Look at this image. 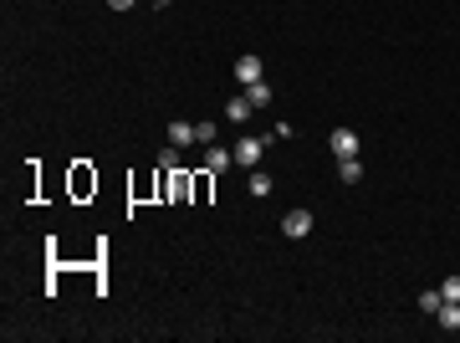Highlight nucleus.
Listing matches in <instances>:
<instances>
[{"label":"nucleus","instance_id":"f257e3e1","mask_svg":"<svg viewBox=\"0 0 460 343\" xmlns=\"http://www.w3.org/2000/svg\"><path fill=\"white\" fill-rule=\"evenodd\" d=\"M312 226H317V221H312V210H302V205L281 216V231H287L292 241H307V236H312Z\"/></svg>","mask_w":460,"mask_h":343},{"label":"nucleus","instance_id":"f03ea898","mask_svg":"<svg viewBox=\"0 0 460 343\" xmlns=\"http://www.w3.org/2000/svg\"><path fill=\"white\" fill-rule=\"evenodd\" d=\"M327 149H333L338 159H358V134H353V128H333V139H327Z\"/></svg>","mask_w":460,"mask_h":343},{"label":"nucleus","instance_id":"7ed1b4c3","mask_svg":"<svg viewBox=\"0 0 460 343\" xmlns=\"http://www.w3.org/2000/svg\"><path fill=\"white\" fill-rule=\"evenodd\" d=\"M230 154H235V164H246V169H256V164H261V139H251V134H246V139H240V144L230 149Z\"/></svg>","mask_w":460,"mask_h":343},{"label":"nucleus","instance_id":"20e7f679","mask_svg":"<svg viewBox=\"0 0 460 343\" xmlns=\"http://www.w3.org/2000/svg\"><path fill=\"white\" fill-rule=\"evenodd\" d=\"M235 82H240V88L261 82V57H240V62H235Z\"/></svg>","mask_w":460,"mask_h":343},{"label":"nucleus","instance_id":"39448f33","mask_svg":"<svg viewBox=\"0 0 460 343\" xmlns=\"http://www.w3.org/2000/svg\"><path fill=\"white\" fill-rule=\"evenodd\" d=\"M230 164H235L230 149H215V144H210V154H205V169H210V175H225Z\"/></svg>","mask_w":460,"mask_h":343},{"label":"nucleus","instance_id":"423d86ee","mask_svg":"<svg viewBox=\"0 0 460 343\" xmlns=\"http://www.w3.org/2000/svg\"><path fill=\"white\" fill-rule=\"evenodd\" d=\"M246 190H251V195H256V200H266V195H271V190H276V180L266 175V169H251V185H246Z\"/></svg>","mask_w":460,"mask_h":343},{"label":"nucleus","instance_id":"0eeeda50","mask_svg":"<svg viewBox=\"0 0 460 343\" xmlns=\"http://www.w3.org/2000/svg\"><path fill=\"white\" fill-rule=\"evenodd\" d=\"M251 113H256V108H251V98H246V93H240V98H230V103H225V118H230V123H246Z\"/></svg>","mask_w":460,"mask_h":343},{"label":"nucleus","instance_id":"6e6552de","mask_svg":"<svg viewBox=\"0 0 460 343\" xmlns=\"http://www.w3.org/2000/svg\"><path fill=\"white\" fill-rule=\"evenodd\" d=\"M246 98H251V108H271V88H266V82H251V88H246Z\"/></svg>","mask_w":460,"mask_h":343},{"label":"nucleus","instance_id":"1a4fd4ad","mask_svg":"<svg viewBox=\"0 0 460 343\" xmlns=\"http://www.w3.org/2000/svg\"><path fill=\"white\" fill-rule=\"evenodd\" d=\"M169 144H174V149L194 144V123H169Z\"/></svg>","mask_w":460,"mask_h":343},{"label":"nucleus","instance_id":"9d476101","mask_svg":"<svg viewBox=\"0 0 460 343\" xmlns=\"http://www.w3.org/2000/svg\"><path fill=\"white\" fill-rule=\"evenodd\" d=\"M338 180H343V185H358V180H363V164H358V159H338Z\"/></svg>","mask_w":460,"mask_h":343},{"label":"nucleus","instance_id":"9b49d317","mask_svg":"<svg viewBox=\"0 0 460 343\" xmlns=\"http://www.w3.org/2000/svg\"><path fill=\"white\" fill-rule=\"evenodd\" d=\"M435 318H440V328H445V333H455V328H460V303H445Z\"/></svg>","mask_w":460,"mask_h":343},{"label":"nucleus","instance_id":"f8f14e48","mask_svg":"<svg viewBox=\"0 0 460 343\" xmlns=\"http://www.w3.org/2000/svg\"><path fill=\"white\" fill-rule=\"evenodd\" d=\"M159 169H164V175H174V169H179V149H174V144L159 154Z\"/></svg>","mask_w":460,"mask_h":343},{"label":"nucleus","instance_id":"ddd939ff","mask_svg":"<svg viewBox=\"0 0 460 343\" xmlns=\"http://www.w3.org/2000/svg\"><path fill=\"white\" fill-rule=\"evenodd\" d=\"M440 297H445V303H460V277H445V282H440Z\"/></svg>","mask_w":460,"mask_h":343},{"label":"nucleus","instance_id":"4468645a","mask_svg":"<svg viewBox=\"0 0 460 343\" xmlns=\"http://www.w3.org/2000/svg\"><path fill=\"white\" fill-rule=\"evenodd\" d=\"M420 308H425V313H440L445 297H440V292H420Z\"/></svg>","mask_w":460,"mask_h":343},{"label":"nucleus","instance_id":"2eb2a0df","mask_svg":"<svg viewBox=\"0 0 460 343\" xmlns=\"http://www.w3.org/2000/svg\"><path fill=\"white\" fill-rule=\"evenodd\" d=\"M194 144H215V123H194Z\"/></svg>","mask_w":460,"mask_h":343},{"label":"nucleus","instance_id":"dca6fc26","mask_svg":"<svg viewBox=\"0 0 460 343\" xmlns=\"http://www.w3.org/2000/svg\"><path fill=\"white\" fill-rule=\"evenodd\" d=\"M107 6H113V11H134V0H107Z\"/></svg>","mask_w":460,"mask_h":343},{"label":"nucleus","instance_id":"f3484780","mask_svg":"<svg viewBox=\"0 0 460 343\" xmlns=\"http://www.w3.org/2000/svg\"><path fill=\"white\" fill-rule=\"evenodd\" d=\"M153 6H169V0H153Z\"/></svg>","mask_w":460,"mask_h":343}]
</instances>
